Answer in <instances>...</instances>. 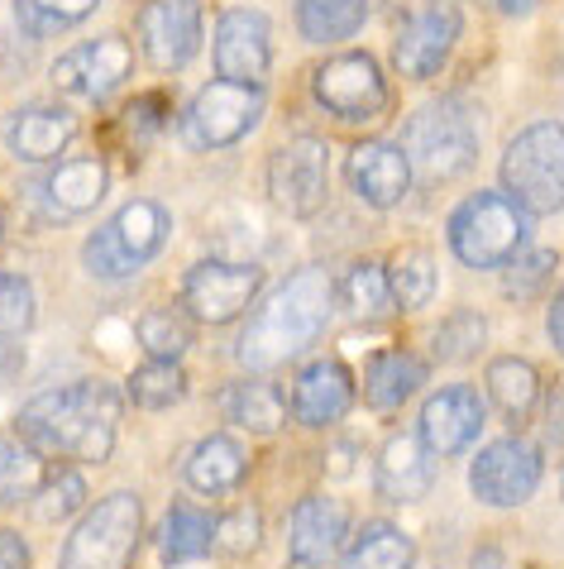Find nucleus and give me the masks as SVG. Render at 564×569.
Listing matches in <instances>:
<instances>
[{"instance_id":"f257e3e1","label":"nucleus","mask_w":564,"mask_h":569,"mask_svg":"<svg viewBox=\"0 0 564 569\" xmlns=\"http://www.w3.org/2000/svg\"><path fill=\"white\" fill-rule=\"evenodd\" d=\"M120 392L105 383H68L39 392L20 407L14 436L29 440L43 460H87L101 465L115 450L120 431Z\"/></svg>"},{"instance_id":"f03ea898","label":"nucleus","mask_w":564,"mask_h":569,"mask_svg":"<svg viewBox=\"0 0 564 569\" xmlns=\"http://www.w3.org/2000/svg\"><path fill=\"white\" fill-rule=\"evenodd\" d=\"M331 307H335V288H331V273L316 263L296 268L273 288V297H263V307L254 311V321L244 326L234 355L249 373H269L278 363H292L302 350L316 345V336L331 321Z\"/></svg>"},{"instance_id":"7ed1b4c3","label":"nucleus","mask_w":564,"mask_h":569,"mask_svg":"<svg viewBox=\"0 0 564 569\" xmlns=\"http://www.w3.org/2000/svg\"><path fill=\"white\" fill-rule=\"evenodd\" d=\"M531 211L507 192H474L450 216V249L464 268H507L526 244Z\"/></svg>"},{"instance_id":"20e7f679","label":"nucleus","mask_w":564,"mask_h":569,"mask_svg":"<svg viewBox=\"0 0 564 569\" xmlns=\"http://www.w3.org/2000/svg\"><path fill=\"white\" fill-rule=\"evenodd\" d=\"M503 192L531 216H555L564 207V124L541 120L503 149Z\"/></svg>"},{"instance_id":"39448f33","label":"nucleus","mask_w":564,"mask_h":569,"mask_svg":"<svg viewBox=\"0 0 564 569\" xmlns=\"http://www.w3.org/2000/svg\"><path fill=\"white\" fill-rule=\"evenodd\" d=\"M402 149L412 158V172H421L426 182H454L474 168L479 134L454 101H431L406 120Z\"/></svg>"},{"instance_id":"423d86ee","label":"nucleus","mask_w":564,"mask_h":569,"mask_svg":"<svg viewBox=\"0 0 564 569\" xmlns=\"http://www.w3.org/2000/svg\"><path fill=\"white\" fill-rule=\"evenodd\" d=\"M168 240V211L159 201H130L87 240V268L105 282L134 278Z\"/></svg>"},{"instance_id":"0eeeda50","label":"nucleus","mask_w":564,"mask_h":569,"mask_svg":"<svg viewBox=\"0 0 564 569\" xmlns=\"http://www.w3.org/2000/svg\"><path fill=\"white\" fill-rule=\"evenodd\" d=\"M139 531H144V508H139V498L134 493H111V498H101L97 508L82 517V527L68 536L62 565H72V569L124 565L139 546Z\"/></svg>"},{"instance_id":"6e6552de","label":"nucleus","mask_w":564,"mask_h":569,"mask_svg":"<svg viewBox=\"0 0 564 569\" xmlns=\"http://www.w3.org/2000/svg\"><path fill=\"white\" fill-rule=\"evenodd\" d=\"M263 116V87L254 82H234V77H221V82L201 87L197 101L187 106L182 134L192 149H225L234 139H244Z\"/></svg>"},{"instance_id":"1a4fd4ad","label":"nucleus","mask_w":564,"mask_h":569,"mask_svg":"<svg viewBox=\"0 0 564 569\" xmlns=\"http://www.w3.org/2000/svg\"><path fill=\"white\" fill-rule=\"evenodd\" d=\"M311 97L344 124H369L387 110V82L369 53H335L311 77Z\"/></svg>"},{"instance_id":"9d476101","label":"nucleus","mask_w":564,"mask_h":569,"mask_svg":"<svg viewBox=\"0 0 564 569\" xmlns=\"http://www.w3.org/2000/svg\"><path fill=\"white\" fill-rule=\"evenodd\" d=\"M541 473H545L541 450L522 436H503V440H493L489 450H479L474 469H469V488H474V498L489 502V508H522V502L536 493Z\"/></svg>"},{"instance_id":"9b49d317","label":"nucleus","mask_w":564,"mask_h":569,"mask_svg":"<svg viewBox=\"0 0 564 569\" xmlns=\"http://www.w3.org/2000/svg\"><path fill=\"white\" fill-rule=\"evenodd\" d=\"M201 24H207L201 0H144L134 29H139V49H144L149 68L182 72L201 49Z\"/></svg>"},{"instance_id":"f8f14e48","label":"nucleus","mask_w":564,"mask_h":569,"mask_svg":"<svg viewBox=\"0 0 564 569\" xmlns=\"http://www.w3.org/2000/svg\"><path fill=\"white\" fill-rule=\"evenodd\" d=\"M263 288V268L259 263H230V259H201L182 282L187 311L201 326H230Z\"/></svg>"},{"instance_id":"ddd939ff","label":"nucleus","mask_w":564,"mask_h":569,"mask_svg":"<svg viewBox=\"0 0 564 569\" xmlns=\"http://www.w3.org/2000/svg\"><path fill=\"white\" fill-rule=\"evenodd\" d=\"M460 29H464V20L450 0H426V6H416L393 39V68L402 77H416V82L421 77H435L450 62L454 43H460Z\"/></svg>"},{"instance_id":"4468645a","label":"nucleus","mask_w":564,"mask_h":569,"mask_svg":"<svg viewBox=\"0 0 564 569\" xmlns=\"http://www.w3.org/2000/svg\"><path fill=\"white\" fill-rule=\"evenodd\" d=\"M134 68V53L120 34H101L77 43L72 53H62L53 62V87L72 101H105L111 91L124 87V77Z\"/></svg>"},{"instance_id":"2eb2a0df","label":"nucleus","mask_w":564,"mask_h":569,"mask_svg":"<svg viewBox=\"0 0 564 569\" xmlns=\"http://www.w3.org/2000/svg\"><path fill=\"white\" fill-rule=\"evenodd\" d=\"M325 178H331V149L321 139H292L269 163V192L296 220L316 216L325 207Z\"/></svg>"},{"instance_id":"dca6fc26","label":"nucleus","mask_w":564,"mask_h":569,"mask_svg":"<svg viewBox=\"0 0 564 569\" xmlns=\"http://www.w3.org/2000/svg\"><path fill=\"white\" fill-rule=\"evenodd\" d=\"M215 68H221V77H234V82H254V87L269 82V68H273L269 14L249 6L225 10L221 24H215Z\"/></svg>"},{"instance_id":"f3484780","label":"nucleus","mask_w":564,"mask_h":569,"mask_svg":"<svg viewBox=\"0 0 564 569\" xmlns=\"http://www.w3.org/2000/svg\"><path fill=\"white\" fill-rule=\"evenodd\" d=\"M344 178H350V192L373 211H393L412 187V158L393 139H364L344 158Z\"/></svg>"},{"instance_id":"a211bd4d","label":"nucleus","mask_w":564,"mask_h":569,"mask_svg":"<svg viewBox=\"0 0 564 569\" xmlns=\"http://www.w3.org/2000/svg\"><path fill=\"white\" fill-rule=\"evenodd\" d=\"M483 398L469 383H450L441 392H431V402L421 407V436L435 455H464L483 436Z\"/></svg>"},{"instance_id":"6ab92c4d","label":"nucleus","mask_w":564,"mask_h":569,"mask_svg":"<svg viewBox=\"0 0 564 569\" xmlns=\"http://www.w3.org/2000/svg\"><path fill=\"white\" fill-rule=\"evenodd\" d=\"M431 446L421 431H397L387 446L379 450V465H373V483L387 502H416L431 493L435 483V460Z\"/></svg>"},{"instance_id":"aec40b11","label":"nucleus","mask_w":564,"mask_h":569,"mask_svg":"<svg viewBox=\"0 0 564 569\" xmlns=\"http://www.w3.org/2000/svg\"><path fill=\"white\" fill-rule=\"evenodd\" d=\"M350 546V512L335 498H302L292 512V565H331Z\"/></svg>"},{"instance_id":"412c9836","label":"nucleus","mask_w":564,"mask_h":569,"mask_svg":"<svg viewBox=\"0 0 564 569\" xmlns=\"http://www.w3.org/2000/svg\"><path fill=\"white\" fill-rule=\"evenodd\" d=\"M354 407V378L344 363L335 359H316L306 363L302 373H296L292 383V417L311 426V431H321V426H335L344 412Z\"/></svg>"},{"instance_id":"4be33fe9","label":"nucleus","mask_w":564,"mask_h":569,"mask_svg":"<svg viewBox=\"0 0 564 569\" xmlns=\"http://www.w3.org/2000/svg\"><path fill=\"white\" fill-rule=\"evenodd\" d=\"M77 134V116L62 106H20L6 124L10 153H20L24 163H49Z\"/></svg>"},{"instance_id":"5701e85b","label":"nucleus","mask_w":564,"mask_h":569,"mask_svg":"<svg viewBox=\"0 0 564 569\" xmlns=\"http://www.w3.org/2000/svg\"><path fill=\"white\" fill-rule=\"evenodd\" d=\"M249 473V455L234 436H207L201 446L187 455L182 479L197 498H225L240 488V479Z\"/></svg>"},{"instance_id":"b1692460","label":"nucleus","mask_w":564,"mask_h":569,"mask_svg":"<svg viewBox=\"0 0 564 569\" xmlns=\"http://www.w3.org/2000/svg\"><path fill=\"white\" fill-rule=\"evenodd\" d=\"M426 383V359L406 355V350H387L369 363V383H364V402L379 417H393L412 392Z\"/></svg>"},{"instance_id":"393cba45","label":"nucleus","mask_w":564,"mask_h":569,"mask_svg":"<svg viewBox=\"0 0 564 569\" xmlns=\"http://www.w3.org/2000/svg\"><path fill=\"white\" fill-rule=\"evenodd\" d=\"M221 407L240 431H254V436H273V431H282V421H288V398H282L269 378H244V383H234Z\"/></svg>"},{"instance_id":"a878e982","label":"nucleus","mask_w":564,"mask_h":569,"mask_svg":"<svg viewBox=\"0 0 564 569\" xmlns=\"http://www.w3.org/2000/svg\"><path fill=\"white\" fill-rule=\"evenodd\" d=\"M105 163L101 158H72V163H62L49 182H43V197L53 201L58 216H87L97 201L105 197Z\"/></svg>"},{"instance_id":"bb28decb","label":"nucleus","mask_w":564,"mask_h":569,"mask_svg":"<svg viewBox=\"0 0 564 569\" xmlns=\"http://www.w3.org/2000/svg\"><path fill=\"white\" fill-rule=\"evenodd\" d=\"M340 302H344V311H350V321H383V316H393L397 292H393L387 263H379V259L354 263L350 273H344Z\"/></svg>"},{"instance_id":"cd10ccee","label":"nucleus","mask_w":564,"mask_h":569,"mask_svg":"<svg viewBox=\"0 0 564 569\" xmlns=\"http://www.w3.org/2000/svg\"><path fill=\"white\" fill-rule=\"evenodd\" d=\"M215 521L211 512H201V508H187V502H172L168 517H163V531H159V550H163V560L172 565H182V560H201V556H211L215 550Z\"/></svg>"},{"instance_id":"c85d7f7f","label":"nucleus","mask_w":564,"mask_h":569,"mask_svg":"<svg viewBox=\"0 0 564 569\" xmlns=\"http://www.w3.org/2000/svg\"><path fill=\"white\" fill-rule=\"evenodd\" d=\"M369 20V0H296V29L311 43H344Z\"/></svg>"},{"instance_id":"c756f323","label":"nucleus","mask_w":564,"mask_h":569,"mask_svg":"<svg viewBox=\"0 0 564 569\" xmlns=\"http://www.w3.org/2000/svg\"><path fill=\"white\" fill-rule=\"evenodd\" d=\"M489 398H493V407L503 417L526 421L531 412H536V402H541V373L531 369L526 359H516V355L493 359L489 363Z\"/></svg>"},{"instance_id":"7c9ffc66","label":"nucleus","mask_w":564,"mask_h":569,"mask_svg":"<svg viewBox=\"0 0 564 569\" xmlns=\"http://www.w3.org/2000/svg\"><path fill=\"white\" fill-rule=\"evenodd\" d=\"M49 479L43 469V455L29 446V440H0V508H20L39 493V483Z\"/></svg>"},{"instance_id":"2f4dec72","label":"nucleus","mask_w":564,"mask_h":569,"mask_svg":"<svg viewBox=\"0 0 564 569\" xmlns=\"http://www.w3.org/2000/svg\"><path fill=\"white\" fill-rule=\"evenodd\" d=\"M187 398V373L178 369V359H149L144 369L130 373V402L144 412H168Z\"/></svg>"},{"instance_id":"473e14b6","label":"nucleus","mask_w":564,"mask_h":569,"mask_svg":"<svg viewBox=\"0 0 564 569\" xmlns=\"http://www.w3.org/2000/svg\"><path fill=\"white\" fill-rule=\"evenodd\" d=\"M101 0H14V20H20L24 34L49 39L62 29H77L87 14H97Z\"/></svg>"},{"instance_id":"72a5a7b5","label":"nucleus","mask_w":564,"mask_h":569,"mask_svg":"<svg viewBox=\"0 0 564 569\" xmlns=\"http://www.w3.org/2000/svg\"><path fill=\"white\" fill-rule=\"evenodd\" d=\"M387 273H393V292H397V307L406 311H421L431 302V292H435V282H441V273H435V254L431 249H402V254L387 263Z\"/></svg>"},{"instance_id":"f704fd0d","label":"nucleus","mask_w":564,"mask_h":569,"mask_svg":"<svg viewBox=\"0 0 564 569\" xmlns=\"http://www.w3.org/2000/svg\"><path fill=\"white\" fill-rule=\"evenodd\" d=\"M344 560L350 565H412L416 546L406 541L397 527H387V521H369V527L344 546Z\"/></svg>"},{"instance_id":"c9c22d12","label":"nucleus","mask_w":564,"mask_h":569,"mask_svg":"<svg viewBox=\"0 0 564 569\" xmlns=\"http://www.w3.org/2000/svg\"><path fill=\"white\" fill-rule=\"evenodd\" d=\"M139 345L149 350V359H182L192 345V326L172 307H153L139 316Z\"/></svg>"},{"instance_id":"e433bc0d","label":"nucleus","mask_w":564,"mask_h":569,"mask_svg":"<svg viewBox=\"0 0 564 569\" xmlns=\"http://www.w3.org/2000/svg\"><path fill=\"white\" fill-rule=\"evenodd\" d=\"M87 502V479L77 469H49V479L39 483V493L29 498V512L39 521H58V517H72L77 508Z\"/></svg>"},{"instance_id":"4c0bfd02","label":"nucleus","mask_w":564,"mask_h":569,"mask_svg":"<svg viewBox=\"0 0 564 569\" xmlns=\"http://www.w3.org/2000/svg\"><path fill=\"white\" fill-rule=\"evenodd\" d=\"M483 340H489V326H483V316L479 311H454L450 321H441V330H435L431 350H435V359L464 363V359H474L483 350Z\"/></svg>"},{"instance_id":"58836bf2","label":"nucleus","mask_w":564,"mask_h":569,"mask_svg":"<svg viewBox=\"0 0 564 569\" xmlns=\"http://www.w3.org/2000/svg\"><path fill=\"white\" fill-rule=\"evenodd\" d=\"M555 249H531V254H522V259H512L507 268H503V288H507V297H516V302H526V297H541V288H545V278L555 273Z\"/></svg>"},{"instance_id":"ea45409f","label":"nucleus","mask_w":564,"mask_h":569,"mask_svg":"<svg viewBox=\"0 0 564 569\" xmlns=\"http://www.w3.org/2000/svg\"><path fill=\"white\" fill-rule=\"evenodd\" d=\"M34 326V288L20 273H0V336H24Z\"/></svg>"},{"instance_id":"a19ab883","label":"nucleus","mask_w":564,"mask_h":569,"mask_svg":"<svg viewBox=\"0 0 564 569\" xmlns=\"http://www.w3.org/2000/svg\"><path fill=\"white\" fill-rule=\"evenodd\" d=\"M254 546H259V517L249 508L230 512L221 527H215V550H221V556H249Z\"/></svg>"},{"instance_id":"79ce46f5","label":"nucleus","mask_w":564,"mask_h":569,"mask_svg":"<svg viewBox=\"0 0 564 569\" xmlns=\"http://www.w3.org/2000/svg\"><path fill=\"white\" fill-rule=\"evenodd\" d=\"M20 373H24V350H20V336H0V388H10Z\"/></svg>"},{"instance_id":"37998d69","label":"nucleus","mask_w":564,"mask_h":569,"mask_svg":"<svg viewBox=\"0 0 564 569\" xmlns=\"http://www.w3.org/2000/svg\"><path fill=\"white\" fill-rule=\"evenodd\" d=\"M20 569V565H29V546L20 541V536H10V531H0V569Z\"/></svg>"},{"instance_id":"c03bdc74","label":"nucleus","mask_w":564,"mask_h":569,"mask_svg":"<svg viewBox=\"0 0 564 569\" xmlns=\"http://www.w3.org/2000/svg\"><path fill=\"white\" fill-rule=\"evenodd\" d=\"M551 340H555V350L564 355V288L555 292V302H551Z\"/></svg>"},{"instance_id":"a18cd8bd","label":"nucleus","mask_w":564,"mask_h":569,"mask_svg":"<svg viewBox=\"0 0 564 569\" xmlns=\"http://www.w3.org/2000/svg\"><path fill=\"white\" fill-rule=\"evenodd\" d=\"M536 6H541V0H497V10H503L507 20H522V14H531Z\"/></svg>"},{"instance_id":"49530a36","label":"nucleus","mask_w":564,"mask_h":569,"mask_svg":"<svg viewBox=\"0 0 564 569\" xmlns=\"http://www.w3.org/2000/svg\"><path fill=\"white\" fill-rule=\"evenodd\" d=\"M0 240H6V207H0Z\"/></svg>"},{"instance_id":"de8ad7c7","label":"nucleus","mask_w":564,"mask_h":569,"mask_svg":"<svg viewBox=\"0 0 564 569\" xmlns=\"http://www.w3.org/2000/svg\"><path fill=\"white\" fill-rule=\"evenodd\" d=\"M560 483H564V479H560Z\"/></svg>"}]
</instances>
